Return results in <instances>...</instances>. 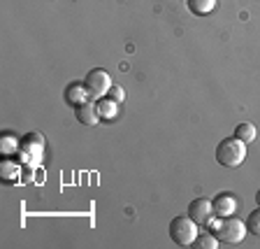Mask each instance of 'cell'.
Masks as SVG:
<instances>
[{
	"instance_id": "cell-1",
	"label": "cell",
	"mask_w": 260,
	"mask_h": 249,
	"mask_svg": "<svg viewBox=\"0 0 260 249\" xmlns=\"http://www.w3.org/2000/svg\"><path fill=\"white\" fill-rule=\"evenodd\" d=\"M246 158V145L237 137H228V140L218 142L216 147V161L223 168H239Z\"/></svg>"
},
{
	"instance_id": "cell-5",
	"label": "cell",
	"mask_w": 260,
	"mask_h": 249,
	"mask_svg": "<svg viewBox=\"0 0 260 249\" xmlns=\"http://www.w3.org/2000/svg\"><path fill=\"white\" fill-rule=\"evenodd\" d=\"M84 87H86L88 96L95 98V100H100V98H105L109 93V89H112V77H109L107 70H103V68H95V70H91L86 75V79H84Z\"/></svg>"
},
{
	"instance_id": "cell-17",
	"label": "cell",
	"mask_w": 260,
	"mask_h": 249,
	"mask_svg": "<svg viewBox=\"0 0 260 249\" xmlns=\"http://www.w3.org/2000/svg\"><path fill=\"white\" fill-rule=\"evenodd\" d=\"M255 203H258V205H260V191H258V193H255Z\"/></svg>"
},
{
	"instance_id": "cell-9",
	"label": "cell",
	"mask_w": 260,
	"mask_h": 249,
	"mask_svg": "<svg viewBox=\"0 0 260 249\" xmlns=\"http://www.w3.org/2000/svg\"><path fill=\"white\" fill-rule=\"evenodd\" d=\"M98 114H100V119H116V114H119V103L116 100H112V98H100L98 100Z\"/></svg>"
},
{
	"instance_id": "cell-3",
	"label": "cell",
	"mask_w": 260,
	"mask_h": 249,
	"mask_svg": "<svg viewBox=\"0 0 260 249\" xmlns=\"http://www.w3.org/2000/svg\"><path fill=\"white\" fill-rule=\"evenodd\" d=\"M198 224L186 214V217H174L170 222V238H172L174 244L179 247H190V244L198 240Z\"/></svg>"
},
{
	"instance_id": "cell-16",
	"label": "cell",
	"mask_w": 260,
	"mask_h": 249,
	"mask_svg": "<svg viewBox=\"0 0 260 249\" xmlns=\"http://www.w3.org/2000/svg\"><path fill=\"white\" fill-rule=\"evenodd\" d=\"M109 98H112V100H116V103H123V100H125V91L119 87V84H112V89H109Z\"/></svg>"
},
{
	"instance_id": "cell-14",
	"label": "cell",
	"mask_w": 260,
	"mask_h": 249,
	"mask_svg": "<svg viewBox=\"0 0 260 249\" xmlns=\"http://www.w3.org/2000/svg\"><path fill=\"white\" fill-rule=\"evenodd\" d=\"M16 173H19V165L12 161H3V179H7V182H12V179L16 177Z\"/></svg>"
},
{
	"instance_id": "cell-8",
	"label": "cell",
	"mask_w": 260,
	"mask_h": 249,
	"mask_svg": "<svg viewBox=\"0 0 260 249\" xmlns=\"http://www.w3.org/2000/svg\"><path fill=\"white\" fill-rule=\"evenodd\" d=\"M88 91H86V87L84 84H70L68 87V91H65V100L70 105H75V107H79V105H84L88 100Z\"/></svg>"
},
{
	"instance_id": "cell-10",
	"label": "cell",
	"mask_w": 260,
	"mask_h": 249,
	"mask_svg": "<svg viewBox=\"0 0 260 249\" xmlns=\"http://www.w3.org/2000/svg\"><path fill=\"white\" fill-rule=\"evenodd\" d=\"M186 3L195 16H207L216 10V0H186Z\"/></svg>"
},
{
	"instance_id": "cell-6",
	"label": "cell",
	"mask_w": 260,
	"mask_h": 249,
	"mask_svg": "<svg viewBox=\"0 0 260 249\" xmlns=\"http://www.w3.org/2000/svg\"><path fill=\"white\" fill-rule=\"evenodd\" d=\"M211 205H214V212H216V217H230L235 210H237V198H235L233 193H218L214 201H211Z\"/></svg>"
},
{
	"instance_id": "cell-13",
	"label": "cell",
	"mask_w": 260,
	"mask_h": 249,
	"mask_svg": "<svg viewBox=\"0 0 260 249\" xmlns=\"http://www.w3.org/2000/svg\"><path fill=\"white\" fill-rule=\"evenodd\" d=\"M246 231L260 238V207L249 214V219H246Z\"/></svg>"
},
{
	"instance_id": "cell-4",
	"label": "cell",
	"mask_w": 260,
	"mask_h": 249,
	"mask_svg": "<svg viewBox=\"0 0 260 249\" xmlns=\"http://www.w3.org/2000/svg\"><path fill=\"white\" fill-rule=\"evenodd\" d=\"M188 217L193 219L198 226H205V228H211L214 231V226L218 224V217L216 219V212H214V205H211V201H207V198H195L193 203L188 205Z\"/></svg>"
},
{
	"instance_id": "cell-11",
	"label": "cell",
	"mask_w": 260,
	"mask_h": 249,
	"mask_svg": "<svg viewBox=\"0 0 260 249\" xmlns=\"http://www.w3.org/2000/svg\"><path fill=\"white\" fill-rule=\"evenodd\" d=\"M235 137H237V140H242L244 145H249V142H253L255 137H258V130H255L253 124L244 121V124H239L237 128H235Z\"/></svg>"
},
{
	"instance_id": "cell-12",
	"label": "cell",
	"mask_w": 260,
	"mask_h": 249,
	"mask_svg": "<svg viewBox=\"0 0 260 249\" xmlns=\"http://www.w3.org/2000/svg\"><path fill=\"white\" fill-rule=\"evenodd\" d=\"M218 244H221V242H218L216 235H214V233H205L202 238L195 240V242L190 244V247H198V249H216Z\"/></svg>"
},
{
	"instance_id": "cell-15",
	"label": "cell",
	"mask_w": 260,
	"mask_h": 249,
	"mask_svg": "<svg viewBox=\"0 0 260 249\" xmlns=\"http://www.w3.org/2000/svg\"><path fill=\"white\" fill-rule=\"evenodd\" d=\"M0 147H3V154H14L16 152V137L14 135H3Z\"/></svg>"
},
{
	"instance_id": "cell-2",
	"label": "cell",
	"mask_w": 260,
	"mask_h": 249,
	"mask_svg": "<svg viewBox=\"0 0 260 249\" xmlns=\"http://www.w3.org/2000/svg\"><path fill=\"white\" fill-rule=\"evenodd\" d=\"M246 233H249L246 224L242 219H235L233 214L218 219V224L214 226V235L218 238V242H225V244H239Z\"/></svg>"
},
{
	"instance_id": "cell-7",
	"label": "cell",
	"mask_w": 260,
	"mask_h": 249,
	"mask_svg": "<svg viewBox=\"0 0 260 249\" xmlns=\"http://www.w3.org/2000/svg\"><path fill=\"white\" fill-rule=\"evenodd\" d=\"M77 109V119L81 121L84 126H95L98 121H100V114H98V107L93 103H84V105H79V107H75Z\"/></svg>"
}]
</instances>
